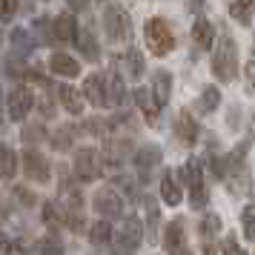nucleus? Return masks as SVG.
<instances>
[{"label": "nucleus", "mask_w": 255, "mask_h": 255, "mask_svg": "<svg viewBox=\"0 0 255 255\" xmlns=\"http://www.w3.org/2000/svg\"><path fill=\"white\" fill-rule=\"evenodd\" d=\"M212 75L221 83H230L238 78V43L227 29L221 32L218 43L212 49Z\"/></svg>", "instance_id": "1"}, {"label": "nucleus", "mask_w": 255, "mask_h": 255, "mask_svg": "<svg viewBox=\"0 0 255 255\" xmlns=\"http://www.w3.org/2000/svg\"><path fill=\"white\" fill-rule=\"evenodd\" d=\"M101 23H104V32L112 43H129L132 40V17L124 6H118V3L104 6Z\"/></svg>", "instance_id": "2"}, {"label": "nucleus", "mask_w": 255, "mask_h": 255, "mask_svg": "<svg viewBox=\"0 0 255 255\" xmlns=\"http://www.w3.org/2000/svg\"><path fill=\"white\" fill-rule=\"evenodd\" d=\"M143 37H146V43H149V52L155 58H166L169 52L175 49V32L169 29V23L163 20V17H149L146 26H143Z\"/></svg>", "instance_id": "3"}, {"label": "nucleus", "mask_w": 255, "mask_h": 255, "mask_svg": "<svg viewBox=\"0 0 255 255\" xmlns=\"http://www.w3.org/2000/svg\"><path fill=\"white\" fill-rule=\"evenodd\" d=\"M132 163H135V172H138V184L146 186L152 184V172L163 163V149L155 146V143H143V146H138Z\"/></svg>", "instance_id": "4"}, {"label": "nucleus", "mask_w": 255, "mask_h": 255, "mask_svg": "<svg viewBox=\"0 0 255 255\" xmlns=\"http://www.w3.org/2000/svg\"><path fill=\"white\" fill-rule=\"evenodd\" d=\"M92 209L104 221H118L124 218V198L118 195L115 186H101L92 195Z\"/></svg>", "instance_id": "5"}, {"label": "nucleus", "mask_w": 255, "mask_h": 255, "mask_svg": "<svg viewBox=\"0 0 255 255\" xmlns=\"http://www.w3.org/2000/svg\"><path fill=\"white\" fill-rule=\"evenodd\" d=\"M20 163H23L26 181H32V184H49L52 181V163H49V158L43 152L26 149L20 155Z\"/></svg>", "instance_id": "6"}, {"label": "nucleus", "mask_w": 255, "mask_h": 255, "mask_svg": "<svg viewBox=\"0 0 255 255\" xmlns=\"http://www.w3.org/2000/svg\"><path fill=\"white\" fill-rule=\"evenodd\" d=\"M135 143H132V135H112V138L104 143V161L109 169H118L127 158H135Z\"/></svg>", "instance_id": "7"}, {"label": "nucleus", "mask_w": 255, "mask_h": 255, "mask_svg": "<svg viewBox=\"0 0 255 255\" xmlns=\"http://www.w3.org/2000/svg\"><path fill=\"white\" fill-rule=\"evenodd\" d=\"M175 140H178L184 149H192L198 140H201V127H198V121L192 118L189 109H181V112L175 115Z\"/></svg>", "instance_id": "8"}, {"label": "nucleus", "mask_w": 255, "mask_h": 255, "mask_svg": "<svg viewBox=\"0 0 255 255\" xmlns=\"http://www.w3.org/2000/svg\"><path fill=\"white\" fill-rule=\"evenodd\" d=\"M32 106H35V92L29 89V83H20L17 89L9 92L6 98V112L12 121H23L29 112H32Z\"/></svg>", "instance_id": "9"}, {"label": "nucleus", "mask_w": 255, "mask_h": 255, "mask_svg": "<svg viewBox=\"0 0 255 255\" xmlns=\"http://www.w3.org/2000/svg\"><path fill=\"white\" fill-rule=\"evenodd\" d=\"M101 175V158L92 146H83V149L75 152V178L81 184H89Z\"/></svg>", "instance_id": "10"}, {"label": "nucleus", "mask_w": 255, "mask_h": 255, "mask_svg": "<svg viewBox=\"0 0 255 255\" xmlns=\"http://www.w3.org/2000/svg\"><path fill=\"white\" fill-rule=\"evenodd\" d=\"M163 250L169 255H184L186 247V230H184V218H172L163 230Z\"/></svg>", "instance_id": "11"}, {"label": "nucleus", "mask_w": 255, "mask_h": 255, "mask_svg": "<svg viewBox=\"0 0 255 255\" xmlns=\"http://www.w3.org/2000/svg\"><path fill=\"white\" fill-rule=\"evenodd\" d=\"M118 66H124V72H127L129 81H140L143 78V72H146V60H143V52L135 46H129L124 55H118L115 58Z\"/></svg>", "instance_id": "12"}, {"label": "nucleus", "mask_w": 255, "mask_h": 255, "mask_svg": "<svg viewBox=\"0 0 255 255\" xmlns=\"http://www.w3.org/2000/svg\"><path fill=\"white\" fill-rule=\"evenodd\" d=\"M132 98H135L138 109L143 112L146 127H158V124H161V112H158V104H155V98H152V89H146V86H135Z\"/></svg>", "instance_id": "13"}, {"label": "nucleus", "mask_w": 255, "mask_h": 255, "mask_svg": "<svg viewBox=\"0 0 255 255\" xmlns=\"http://www.w3.org/2000/svg\"><path fill=\"white\" fill-rule=\"evenodd\" d=\"M192 43H195V49H201V52H209V49H215V26L209 23L207 17H195V23H192Z\"/></svg>", "instance_id": "14"}, {"label": "nucleus", "mask_w": 255, "mask_h": 255, "mask_svg": "<svg viewBox=\"0 0 255 255\" xmlns=\"http://www.w3.org/2000/svg\"><path fill=\"white\" fill-rule=\"evenodd\" d=\"M49 72H52V75H58V78L72 81V78H78V75H81V63L72 58V55H66V52H55V55L49 58Z\"/></svg>", "instance_id": "15"}, {"label": "nucleus", "mask_w": 255, "mask_h": 255, "mask_svg": "<svg viewBox=\"0 0 255 255\" xmlns=\"http://www.w3.org/2000/svg\"><path fill=\"white\" fill-rule=\"evenodd\" d=\"M204 169L207 166L201 158H186L184 166H178V178L186 189H198V186H204Z\"/></svg>", "instance_id": "16"}, {"label": "nucleus", "mask_w": 255, "mask_h": 255, "mask_svg": "<svg viewBox=\"0 0 255 255\" xmlns=\"http://www.w3.org/2000/svg\"><path fill=\"white\" fill-rule=\"evenodd\" d=\"M152 98H155V104H158V109L161 106L169 104V98H172V75L166 69H155L152 72Z\"/></svg>", "instance_id": "17"}, {"label": "nucleus", "mask_w": 255, "mask_h": 255, "mask_svg": "<svg viewBox=\"0 0 255 255\" xmlns=\"http://www.w3.org/2000/svg\"><path fill=\"white\" fill-rule=\"evenodd\" d=\"M83 98L92 106H106V75L92 72V75L83 81Z\"/></svg>", "instance_id": "18"}, {"label": "nucleus", "mask_w": 255, "mask_h": 255, "mask_svg": "<svg viewBox=\"0 0 255 255\" xmlns=\"http://www.w3.org/2000/svg\"><path fill=\"white\" fill-rule=\"evenodd\" d=\"M9 43H12V49L20 55V58H29V55L40 46V43H37V37L32 35V29H23V26H17V29L9 32Z\"/></svg>", "instance_id": "19"}, {"label": "nucleus", "mask_w": 255, "mask_h": 255, "mask_svg": "<svg viewBox=\"0 0 255 255\" xmlns=\"http://www.w3.org/2000/svg\"><path fill=\"white\" fill-rule=\"evenodd\" d=\"M55 35H58V43H78L81 29H78L75 14L72 12H60L58 17H55Z\"/></svg>", "instance_id": "20"}, {"label": "nucleus", "mask_w": 255, "mask_h": 255, "mask_svg": "<svg viewBox=\"0 0 255 255\" xmlns=\"http://www.w3.org/2000/svg\"><path fill=\"white\" fill-rule=\"evenodd\" d=\"M55 95H58L60 106H66V112L69 115H83V92H78L75 86H69V83H60L58 89H55Z\"/></svg>", "instance_id": "21"}, {"label": "nucleus", "mask_w": 255, "mask_h": 255, "mask_svg": "<svg viewBox=\"0 0 255 255\" xmlns=\"http://www.w3.org/2000/svg\"><path fill=\"white\" fill-rule=\"evenodd\" d=\"M143 232H146V224L132 212V215H127L124 218V224H121V230H118V235L121 238H127L135 250H140V241H143Z\"/></svg>", "instance_id": "22"}, {"label": "nucleus", "mask_w": 255, "mask_h": 255, "mask_svg": "<svg viewBox=\"0 0 255 255\" xmlns=\"http://www.w3.org/2000/svg\"><path fill=\"white\" fill-rule=\"evenodd\" d=\"M124 101H127V86L121 72L112 66V72L106 75V106H124Z\"/></svg>", "instance_id": "23"}, {"label": "nucleus", "mask_w": 255, "mask_h": 255, "mask_svg": "<svg viewBox=\"0 0 255 255\" xmlns=\"http://www.w3.org/2000/svg\"><path fill=\"white\" fill-rule=\"evenodd\" d=\"M78 52H81V58H86L89 63H98L101 60V43H98V37H95V32L86 26V29H81V35H78Z\"/></svg>", "instance_id": "24"}, {"label": "nucleus", "mask_w": 255, "mask_h": 255, "mask_svg": "<svg viewBox=\"0 0 255 255\" xmlns=\"http://www.w3.org/2000/svg\"><path fill=\"white\" fill-rule=\"evenodd\" d=\"M175 178H178V172H172V169H166L161 175V201L166 207L181 204V181H175Z\"/></svg>", "instance_id": "25"}, {"label": "nucleus", "mask_w": 255, "mask_h": 255, "mask_svg": "<svg viewBox=\"0 0 255 255\" xmlns=\"http://www.w3.org/2000/svg\"><path fill=\"white\" fill-rule=\"evenodd\" d=\"M40 221H43L52 232H58L60 227L66 224V212L60 207V201H43V204H40Z\"/></svg>", "instance_id": "26"}, {"label": "nucleus", "mask_w": 255, "mask_h": 255, "mask_svg": "<svg viewBox=\"0 0 255 255\" xmlns=\"http://www.w3.org/2000/svg\"><path fill=\"white\" fill-rule=\"evenodd\" d=\"M32 35L37 37L40 46H55L58 43V35H55V17H35L32 20Z\"/></svg>", "instance_id": "27"}, {"label": "nucleus", "mask_w": 255, "mask_h": 255, "mask_svg": "<svg viewBox=\"0 0 255 255\" xmlns=\"http://www.w3.org/2000/svg\"><path fill=\"white\" fill-rule=\"evenodd\" d=\"M75 138H78V127H72V124H60V127L52 132L49 143H52V149L55 152H66V149L75 146Z\"/></svg>", "instance_id": "28"}, {"label": "nucleus", "mask_w": 255, "mask_h": 255, "mask_svg": "<svg viewBox=\"0 0 255 255\" xmlns=\"http://www.w3.org/2000/svg\"><path fill=\"white\" fill-rule=\"evenodd\" d=\"M224 184H227V189H230L232 195H244V192H250V186H253V172H250V166L235 169V172H227Z\"/></svg>", "instance_id": "29"}, {"label": "nucleus", "mask_w": 255, "mask_h": 255, "mask_svg": "<svg viewBox=\"0 0 255 255\" xmlns=\"http://www.w3.org/2000/svg\"><path fill=\"white\" fill-rule=\"evenodd\" d=\"M89 241L95 244V247H112V241H115V230H112V221H95V224H89Z\"/></svg>", "instance_id": "30"}, {"label": "nucleus", "mask_w": 255, "mask_h": 255, "mask_svg": "<svg viewBox=\"0 0 255 255\" xmlns=\"http://www.w3.org/2000/svg\"><path fill=\"white\" fill-rule=\"evenodd\" d=\"M195 106H198V112L212 115V112L221 106V89H218V86H212V83H207V86L201 89V95H198Z\"/></svg>", "instance_id": "31"}, {"label": "nucleus", "mask_w": 255, "mask_h": 255, "mask_svg": "<svg viewBox=\"0 0 255 255\" xmlns=\"http://www.w3.org/2000/svg\"><path fill=\"white\" fill-rule=\"evenodd\" d=\"M143 209H146V235H149L152 244H158V227H161V209H158V201L155 198H143Z\"/></svg>", "instance_id": "32"}, {"label": "nucleus", "mask_w": 255, "mask_h": 255, "mask_svg": "<svg viewBox=\"0 0 255 255\" xmlns=\"http://www.w3.org/2000/svg\"><path fill=\"white\" fill-rule=\"evenodd\" d=\"M230 17L235 23L250 26L255 17V0H230Z\"/></svg>", "instance_id": "33"}, {"label": "nucleus", "mask_w": 255, "mask_h": 255, "mask_svg": "<svg viewBox=\"0 0 255 255\" xmlns=\"http://www.w3.org/2000/svg\"><path fill=\"white\" fill-rule=\"evenodd\" d=\"M6 78H14V81L26 83V75H29V69L32 66H26V58H20L17 52H12V55H6Z\"/></svg>", "instance_id": "34"}, {"label": "nucleus", "mask_w": 255, "mask_h": 255, "mask_svg": "<svg viewBox=\"0 0 255 255\" xmlns=\"http://www.w3.org/2000/svg\"><path fill=\"white\" fill-rule=\"evenodd\" d=\"M35 250H37V255H66V247H63V241L58 238V232L43 235V238L35 244Z\"/></svg>", "instance_id": "35"}, {"label": "nucleus", "mask_w": 255, "mask_h": 255, "mask_svg": "<svg viewBox=\"0 0 255 255\" xmlns=\"http://www.w3.org/2000/svg\"><path fill=\"white\" fill-rule=\"evenodd\" d=\"M218 232H221V218L215 215V212H207V215L201 218V224H198V235H201V241L204 244L212 241Z\"/></svg>", "instance_id": "36"}, {"label": "nucleus", "mask_w": 255, "mask_h": 255, "mask_svg": "<svg viewBox=\"0 0 255 255\" xmlns=\"http://www.w3.org/2000/svg\"><path fill=\"white\" fill-rule=\"evenodd\" d=\"M46 138H52L46 132V127H43V121L40 124H26L23 132H20V140H23L26 146H35V143H43Z\"/></svg>", "instance_id": "37"}, {"label": "nucleus", "mask_w": 255, "mask_h": 255, "mask_svg": "<svg viewBox=\"0 0 255 255\" xmlns=\"http://www.w3.org/2000/svg\"><path fill=\"white\" fill-rule=\"evenodd\" d=\"M112 184H115L118 189H124V195H127L132 204H135V201H140V192H138L140 184H135L129 175H115V178H112Z\"/></svg>", "instance_id": "38"}, {"label": "nucleus", "mask_w": 255, "mask_h": 255, "mask_svg": "<svg viewBox=\"0 0 255 255\" xmlns=\"http://www.w3.org/2000/svg\"><path fill=\"white\" fill-rule=\"evenodd\" d=\"M0 163H3V181H12L14 169H17V155H14L12 146H3L0 149Z\"/></svg>", "instance_id": "39"}, {"label": "nucleus", "mask_w": 255, "mask_h": 255, "mask_svg": "<svg viewBox=\"0 0 255 255\" xmlns=\"http://www.w3.org/2000/svg\"><path fill=\"white\" fill-rule=\"evenodd\" d=\"M241 227H244V238L255 241V204H247L241 209Z\"/></svg>", "instance_id": "40"}, {"label": "nucleus", "mask_w": 255, "mask_h": 255, "mask_svg": "<svg viewBox=\"0 0 255 255\" xmlns=\"http://www.w3.org/2000/svg\"><path fill=\"white\" fill-rule=\"evenodd\" d=\"M207 204H209V189H207V184L198 186V189H189V207L195 209V212L207 209Z\"/></svg>", "instance_id": "41"}, {"label": "nucleus", "mask_w": 255, "mask_h": 255, "mask_svg": "<svg viewBox=\"0 0 255 255\" xmlns=\"http://www.w3.org/2000/svg\"><path fill=\"white\" fill-rule=\"evenodd\" d=\"M109 255H138V250H135L127 238L115 235V241H112V247H109Z\"/></svg>", "instance_id": "42"}, {"label": "nucleus", "mask_w": 255, "mask_h": 255, "mask_svg": "<svg viewBox=\"0 0 255 255\" xmlns=\"http://www.w3.org/2000/svg\"><path fill=\"white\" fill-rule=\"evenodd\" d=\"M12 195H14V201H20L23 207H35V204H40V198H37L35 192H29L26 186H14Z\"/></svg>", "instance_id": "43"}, {"label": "nucleus", "mask_w": 255, "mask_h": 255, "mask_svg": "<svg viewBox=\"0 0 255 255\" xmlns=\"http://www.w3.org/2000/svg\"><path fill=\"white\" fill-rule=\"evenodd\" d=\"M37 112H40V118H43V121L55 118V101H52L49 95H43V98L37 101Z\"/></svg>", "instance_id": "44"}, {"label": "nucleus", "mask_w": 255, "mask_h": 255, "mask_svg": "<svg viewBox=\"0 0 255 255\" xmlns=\"http://www.w3.org/2000/svg\"><path fill=\"white\" fill-rule=\"evenodd\" d=\"M244 81H247V95H255V60H250L247 66H244Z\"/></svg>", "instance_id": "45"}, {"label": "nucleus", "mask_w": 255, "mask_h": 255, "mask_svg": "<svg viewBox=\"0 0 255 255\" xmlns=\"http://www.w3.org/2000/svg\"><path fill=\"white\" fill-rule=\"evenodd\" d=\"M17 9H20V0H3V23L14 20Z\"/></svg>", "instance_id": "46"}, {"label": "nucleus", "mask_w": 255, "mask_h": 255, "mask_svg": "<svg viewBox=\"0 0 255 255\" xmlns=\"http://www.w3.org/2000/svg\"><path fill=\"white\" fill-rule=\"evenodd\" d=\"M221 253H224V255H247L241 247H238V241H235L232 235H227V241H224V247H221Z\"/></svg>", "instance_id": "47"}, {"label": "nucleus", "mask_w": 255, "mask_h": 255, "mask_svg": "<svg viewBox=\"0 0 255 255\" xmlns=\"http://www.w3.org/2000/svg\"><path fill=\"white\" fill-rule=\"evenodd\" d=\"M238 124H241V109H238V106H230V118H227V127H230V129H238Z\"/></svg>", "instance_id": "48"}, {"label": "nucleus", "mask_w": 255, "mask_h": 255, "mask_svg": "<svg viewBox=\"0 0 255 255\" xmlns=\"http://www.w3.org/2000/svg\"><path fill=\"white\" fill-rule=\"evenodd\" d=\"M184 3H186V12L198 14L201 9H204V3H207V0H184Z\"/></svg>", "instance_id": "49"}, {"label": "nucleus", "mask_w": 255, "mask_h": 255, "mask_svg": "<svg viewBox=\"0 0 255 255\" xmlns=\"http://www.w3.org/2000/svg\"><path fill=\"white\" fill-rule=\"evenodd\" d=\"M66 3H69L72 12H83V9L89 6V0H66Z\"/></svg>", "instance_id": "50"}, {"label": "nucleus", "mask_w": 255, "mask_h": 255, "mask_svg": "<svg viewBox=\"0 0 255 255\" xmlns=\"http://www.w3.org/2000/svg\"><path fill=\"white\" fill-rule=\"evenodd\" d=\"M204 255H215V244H212V241L204 244Z\"/></svg>", "instance_id": "51"}, {"label": "nucleus", "mask_w": 255, "mask_h": 255, "mask_svg": "<svg viewBox=\"0 0 255 255\" xmlns=\"http://www.w3.org/2000/svg\"><path fill=\"white\" fill-rule=\"evenodd\" d=\"M12 255H29V253H26V250H23V247H20V244H14V250H12Z\"/></svg>", "instance_id": "52"}, {"label": "nucleus", "mask_w": 255, "mask_h": 255, "mask_svg": "<svg viewBox=\"0 0 255 255\" xmlns=\"http://www.w3.org/2000/svg\"><path fill=\"white\" fill-rule=\"evenodd\" d=\"M253 55H255V37H253Z\"/></svg>", "instance_id": "53"}, {"label": "nucleus", "mask_w": 255, "mask_h": 255, "mask_svg": "<svg viewBox=\"0 0 255 255\" xmlns=\"http://www.w3.org/2000/svg\"><path fill=\"white\" fill-rule=\"evenodd\" d=\"M184 255H192V253H189V250H186V253H184Z\"/></svg>", "instance_id": "54"}, {"label": "nucleus", "mask_w": 255, "mask_h": 255, "mask_svg": "<svg viewBox=\"0 0 255 255\" xmlns=\"http://www.w3.org/2000/svg\"><path fill=\"white\" fill-rule=\"evenodd\" d=\"M43 3H46V0H43Z\"/></svg>", "instance_id": "55"}]
</instances>
